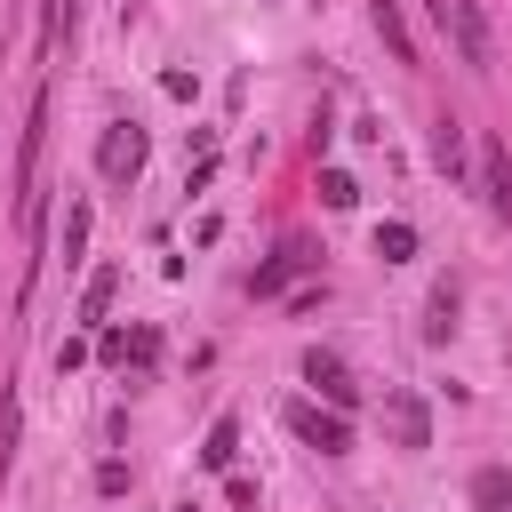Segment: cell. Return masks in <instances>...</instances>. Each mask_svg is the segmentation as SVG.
I'll return each instance as SVG.
<instances>
[{"label": "cell", "mask_w": 512, "mask_h": 512, "mask_svg": "<svg viewBox=\"0 0 512 512\" xmlns=\"http://www.w3.org/2000/svg\"><path fill=\"white\" fill-rule=\"evenodd\" d=\"M144 152H152L144 128H136V120H112V128L96 136V168H104V184H136V176H144Z\"/></svg>", "instance_id": "1"}, {"label": "cell", "mask_w": 512, "mask_h": 512, "mask_svg": "<svg viewBox=\"0 0 512 512\" xmlns=\"http://www.w3.org/2000/svg\"><path fill=\"white\" fill-rule=\"evenodd\" d=\"M288 432H296L304 448H320V456H344V448H352V424H344V408H312V400H288Z\"/></svg>", "instance_id": "2"}, {"label": "cell", "mask_w": 512, "mask_h": 512, "mask_svg": "<svg viewBox=\"0 0 512 512\" xmlns=\"http://www.w3.org/2000/svg\"><path fill=\"white\" fill-rule=\"evenodd\" d=\"M384 432H392L400 448H432V408H424L416 392H384Z\"/></svg>", "instance_id": "3"}, {"label": "cell", "mask_w": 512, "mask_h": 512, "mask_svg": "<svg viewBox=\"0 0 512 512\" xmlns=\"http://www.w3.org/2000/svg\"><path fill=\"white\" fill-rule=\"evenodd\" d=\"M304 384H320V400H328V408H352V400H360V384H352V368H344L336 352H320V344L304 352Z\"/></svg>", "instance_id": "4"}, {"label": "cell", "mask_w": 512, "mask_h": 512, "mask_svg": "<svg viewBox=\"0 0 512 512\" xmlns=\"http://www.w3.org/2000/svg\"><path fill=\"white\" fill-rule=\"evenodd\" d=\"M440 32L456 40V56H464V64H496L488 24H480V8H472V0H448V24H440Z\"/></svg>", "instance_id": "5"}, {"label": "cell", "mask_w": 512, "mask_h": 512, "mask_svg": "<svg viewBox=\"0 0 512 512\" xmlns=\"http://www.w3.org/2000/svg\"><path fill=\"white\" fill-rule=\"evenodd\" d=\"M368 24H376V40L392 48V64H424V48H416V32H408L400 0H368Z\"/></svg>", "instance_id": "6"}, {"label": "cell", "mask_w": 512, "mask_h": 512, "mask_svg": "<svg viewBox=\"0 0 512 512\" xmlns=\"http://www.w3.org/2000/svg\"><path fill=\"white\" fill-rule=\"evenodd\" d=\"M112 368H152L160 360V336L152 328H104V344H96Z\"/></svg>", "instance_id": "7"}, {"label": "cell", "mask_w": 512, "mask_h": 512, "mask_svg": "<svg viewBox=\"0 0 512 512\" xmlns=\"http://www.w3.org/2000/svg\"><path fill=\"white\" fill-rule=\"evenodd\" d=\"M480 168H488V208H496V216L512 224V152H504L496 136L480 144Z\"/></svg>", "instance_id": "8"}, {"label": "cell", "mask_w": 512, "mask_h": 512, "mask_svg": "<svg viewBox=\"0 0 512 512\" xmlns=\"http://www.w3.org/2000/svg\"><path fill=\"white\" fill-rule=\"evenodd\" d=\"M304 264H312V248H304V240H288V248H280V256H272V264L256 272V296H280V288H288V280H296Z\"/></svg>", "instance_id": "9"}, {"label": "cell", "mask_w": 512, "mask_h": 512, "mask_svg": "<svg viewBox=\"0 0 512 512\" xmlns=\"http://www.w3.org/2000/svg\"><path fill=\"white\" fill-rule=\"evenodd\" d=\"M232 456H240V424H232V416H216V424H208V440H200V464H208V472H232Z\"/></svg>", "instance_id": "10"}, {"label": "cell", "mask_w": 512, "mask_h": 512, "mask_svg": "<svg viewBox=\"0 0 512 512\" xmlns=\"http://www.w3.org/2000/svg\"><path fill=\"white\" fill-rule=\"evenodd\" d=\"M472 504H480V512H512V472H496V464L472 472Z\"/></svg>", "instance_id": "11"}, {"label": "cell", "mask_w": 512, "mask_h": 512, "mask_svg": "<svg viewBox=\"0 0 512 512\" xmlns=\"http://www.w3.org/2000/svg\"><path fill=\"white\" fill-rule=\"evenodd\" d=\"M88 224H96V208H88V200H72V208H64V264H80V256H88Z\"/></svg>", "instance_id": "12"}, {"label": "cell", "mask_w": 512, "mask_h": 512, "mask_svg": "<svg viewBox=\"0 0 512 512\" xmlns=\"http://www.w3.org/2000/svg\"><path fill=\"white\" fill-rule=\"evenodd\" d=\"M376 256L384 264H408L416 256V224H376Z\"/></svg>", "instance_id": "13"}, {"label": "cell", "mask_w": 512, "mask_h": 512, "mask_svg": "<svg viewBox=\"0 0 512 512\" xmlns=\"http://www.w3.org/2000/svg\"><path fill=\"white\" fill-rule=\"evenodd\" d=\"M424 336H432V344H448V336H456V288H448V280L432 288V320H424Z\"/></svg>", "instance_id": "14"}, {"label": "cell", "mask_w": 512, "mask_h": 512, "mask_svg": "<svg viewBox=\"0 0 512 512\" xmlns=\"http://www.w3.org/2000/svg\"><path fill=\"white\" fill-rule=\"evenodd\" d=\"M432 152H440V168L456 176V168H464V128H456V120H440V128H432Z\"/></svg>", "instance_id": "15"}, {"label": "cell", "mask_w": 512, "mask_h": 512, "mask_svg": "<svg viewBox=\"0 0 512 512\" xmlns=\"http://www.w3.org/2000/svg\"><path fill=\"white\" fill-rule=\"evenodd\" d=\"M112 288H120V272H96V280L80 288V320H104V304H112Z\"/></svg>", "instance_id": "16"}, {"label": "cell", "mask_w": 512, "mask_h": 512, "mask_svg": "<svg viewBox=\"0 0 512 512\" xmlns=\"http://www.w3.org/2000/svg\"><path fill=\"white\" fill-rule=\"evenodd\" d=\"M64 32H72V0H48L40 8V48H64Z\"/></svg>", "instance_id": "17"}, {"label": "cell", "mask_w": 512, "mask_h": 512, "mask_svg": "<svg viewBox=\"0 0 512 512\" xmlns=\"http://www.w3.org/2000/svg\"><path fill=\"white\" fill-rule=\"evenodd\" d=\"M320 200H328V208H352V200H360V184H352L344 168H320Z\"/></svg>", "instance_id": "18"}, {"label": "cell", "mask_w": 512, "mask_h": 512, "mask_svg": "<svg viewBox=\"0 0 512 512\" xmlns=\"http://www.w3.org/2000/svg\"><path fill=\"white\" fill-rule=\"evenodd\" d=\"M424 8H432V24H448V0H424Z\"/></svg>", "instance_id": "19"}]
</instances>
